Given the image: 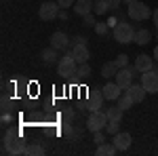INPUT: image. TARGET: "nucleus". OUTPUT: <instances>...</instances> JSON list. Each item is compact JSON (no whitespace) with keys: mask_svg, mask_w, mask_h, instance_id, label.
<instances>
[{"mask_svg":"<svg viewBox=\"0 0 158 156\" xmlns=\"http://www.w3.org/2000/svg\"><path fill=\"white\" fill-rule=\"evenodd\" d=\"M93 141H95V144H103V131H95V137H93Z\"/></svg>","mask_w":158,"mask_h":156,"instance_id":"2f4dec72","label":"nucleus"},{"mask_svg":"<svg viewBox=\"0 0 158 156\" xmlns=\"http://www.w3.org/2000/svg\"><path fill=\"white\" fill-rule=\"evenodd\" d=\"M116 103H118V106H120L122 110H131L133 108V99H131V95H129V93H127V91H124V93H122L120 97H118V99H116Z\"/></svg>","mask_w":158,"mask_h":156,"instance_id":"412c9836","label":"nucleus"},{"mask_svg":"<svg viewBox=\"0 0 158 156\" xmlns=\"http://www.w3.org/2000/svg\"><path fill=\"white\" fill-rule=\"evenodd\" d=\"M152 19H154V23H156V27H158V9L152 13Z\"/></svg>","mask_w":158,"mask_h":156,"instance_id":"e433bc0d","label":"nucleus"},{"mask_svg":"<svg viewBox=\"0 0 158 156\" xmlns=\"http://www.w3.org/2000/svg\"><path fill=\"white\" fill-rule=\"evenodd\" d=\"M141 84L148 93H158V72L156 70H148L141 74Z\"/></svg>","mask_w":158,"mask_h":156,"instance_id":"6e6552de","label":"nucleus"},{"mask_svg":"<svg viewBox=\"0 0 158 156\" xmlns=\"http://www.w3.org/2000/svg\"><path fill=\"white\" fill-rule=\"evenodd\" d=\"M59 2H42L40 4V9H38V17L42 19V21H53V19H57L59 17Z\"/></svg>","mask_w":158,"mask_h":156,"instance_id":"39448f33","label":"nucleus"},{"mask_svg":"<svg viewBox=\"0 0 158 156\" xmlns=\"http://www.w3.org/2000/svg\"><path fill=\"white\" fill-rule=\"evenodd\" d=\"M101 91H103V97H106V101H116V99L122 95V93H120L122 89L118 86V82H116V80H114V82L103 84V89H101Z\"/></svg>","mask_w":158,"mask_h":156,"instance_id":"9b49d317","label":"nucleus"},{"mask_svg":"<svg viewBox=\"0 0 158 156\" xmlns=\"http://www.w3.org/2000/svg\"><path fill=\"white\" fill-rule=\"evenodd\" d=\"M103 131L108 133V135H116V133L120 131V120H108V124H106Z\"/></svg>","mask_w":158,"mask_h":156,"instance_id":"393cba45","label":"nucleus"},{"mask_svg":"<svg viewBox=\"0 0 158 156\" xmlns=\"http://www.w3.org/2000/svg\"><path fill=\"white\" fill-rule=\"evenodd\" d=\"M135 72H137V68H131V65H127V68H120L118 70V74L114 76V80L118 82V86H120L122 91H127L131 84H133V76H135Z\"/></svg>","mask_w":158,"mask_h":156,"instance_id":"423d86ee","label":"nucleus"},{"mask_svg":"<svg viewBox=\"0 0 158 156\" xmlns=\"http://www.w3.org/2000/svg\"><path fill=\"white\" fill-rule=\"evenodd\" d=\"M68 44H70V38H68L65 32H55V34L51 36V47L57 48V51H65Z\"/></svg>","mask_w":158,"mask_h":156,"instance_id":"f8f14e48","label":"nucleus"},{"mask_svg":"<svg viewBox=\"0 0 158 156\" xmlns=\"http://www.w3.org/2000/svg\"><path fill=\"white\" fill-rule=\"evenodd\" d=\"M59 116H61V122H72L76 114H74V110H72V108H63Z\"/></svg>","mask_w":158,"mask_h":156,"instance_id":"cd10ccee","label":"nucleus"},{"mask_svg":"<svg viewBox=\"0 0 158 156\" xmlns=\"http://www.w3.org/2000/svg\"><path fill=\"white\" fill-rule=\"evenodd\" d=\"M150 40H152V32H150V30H137V32H135V42H137L139 47H146Z\"/></svg>","mask_w":158,"mask_h":156,"instance_id":"f3484780","label":"nucleus"},{"mask_svg":"<svg viewBox=\"0 0 158 156\" xmlns=\"http://www.w3.org/2000/svg\"><path fill=\"white\" fill-rule=\"evenodd\" d=\"M25 148H27L25 139L21 137V135H17V137H15V139H13V141H11L9 145H6V148H2V154L19 156V154H25Z\"/></svg>","mask_w":158,"mask_h":156,"instance_id":"1a4fd4ad","label":"nucleus"},{"mask_svg":"<svg viewBox=\"0 0 158 156\" xmlns=\"http://www.w3.org/2000/svg\"><path fill=\"white\" fill-rule=\"evenodd\" d=\"M74 44H86V38L85 36H76L74 38V42H72V47Z\"/></svg>","mask_w":158,"mask_h":156,"instance_id":"72a5a7b5","label":"nucleus"},{"mask_svg":"<svg viewBox=\"0 0 158 156\" xmlns=\"http://www.w3.org/2000/svg\"><path fill=\"white\" fill-rule=\"evenodd\" d=\"M135 68H137V72H148V70H154V59L152 57H148V55H137V59H135Z\"/></svg>","mask_w":158,"mask_h":156,"instance_id":"dca6fc26","label":"nucleus"},{"mask_svg":"<svg viewBox=\"0 0 158 156\" xmlns=\"http://www.w3.org/2000/svg\"><path fill=\"white\" fill-rule=\"evenodd\" d=\"M127 93L131 95V99H133L135 103H141L143 99H146V89H143V84H131L129 89H127Z\"/></svg>","mask_w":158,"mask_h":156,"instance_id":"2eb2a0df","label":"nucleus"},{"mask_svg":"<svg viewBox=\"0 0 158 156\" xmlns=\"http://www.w3.org/2000/svg\"><path fill=\"white\" fill-rule=\"evenodd\" d=\"M154 59H156V61H158V47H156V48H154Z\"/></svg>","mask_w":158,"mask_h":156,"instance_id":"58836bf2","label":"nucleus"},{"mask_svg":"<svg viewBox=\"0 0 158 156\" xmlns=\"http://www.w3.org/2000/svg\"><path fill=\"white\" fill-rule=\"evenodd\" d=\"M118 23H120V21H118V19H114V17H110V19H108V25H110V27H116Z\"/></svg>","mask_w":158,"mask_h":156,"instance_id":"f704fd0d","label":"nucleus"},{"mask_svg":"<svg viewBox=\"0 0 158 156\" xmlns=\"http://www.w3.org/2000/svg\"><path fill=\"white\" fill-rule=\"evenodd\" d=\"M156 38H158V36H156Z\"/></svg>","mask_w":158,"mask_h":156,"instance_id":"a19ab883","label":"nucleus"},{"mask_svg":"<svg viewBox=\"0 0 158 156\" xmlns=\"http://www.w3.org/2000/svg\"><path fill=\"white\" fill-rule=\"evenodd\" d=\"M122 112H124V110H122L118 103L106 110V114H108V118H110V120H120V118H122Z\"/></svg>","mask_w":158,"mask_h":156,"instance_id":"5701e85b","label":"nucleus"},{"mask_svg":"<svg viewBox=\"0 0 158 156\" xmlns=\"http://www.w3.org/2000/svg\"><path fill=\"white\" fill-rule=\"evenodd\" d=\"M108 114L106 112H101V110H97V112H89V118H86V131L95 133V131H103L106 129V124H108Z\"/></svg>","mask_w":158,"mask_h":156,"instance_id":"f257e3e1","label":"nucleus"},{"mask_svg":"<svg viewBox=\"0 0 158 156\" xmlns=\"http://www.w3.org/2000/svg\"><path fill=\"white\" fill-rule=\"evenodd\" d=\"M108 21H106V23H101V21H97V23H95V32H97L99 36H106V34H108Z\"/></svg>","mask_w":158,"mask_h":156,"instance_id":"c85d7f7f","label":"nucleus"},{"mask_svg":"<svg viewBox=\"0 0 158 156\" xmlns=\"http://www.w3.org/2000/svg\"><path fill=\"white\" fill-rule=\"evenodd\" d=\"M57 53H59L57 48L49 47V48H44V51H42V55H40V57H42V61H44L47 65H53V63L57 61Z\"/></svg>","mask_w":158,"mask_h":156,"instance_id":"6ab92c4d","label":"nucleus"},{"mask_svg":"<svg viewBox=\"0 0 158 156\" xmlns=\"http://www.w3.org/2000/svg\"><path fill=\"white\" fill-rule=\"evenodd\" d=\"M82 19H85V25H86V27H95V23H97V21H95V17H93V13L85 15Z\"/></svg>","mask_w":158,"mask_h":156,"instance_id":"7c9ffc66","label":"nucleus"},{"mask_svg":"<svg viewBox=\"0 0 158 156\" xmlns=\"http://www.w3.org/2000/svg\"><path fill=\"white\" fill-rule=\"evenodd\" d=\"M76 76H78V78H89V76H91V65H89V63H80L78 70H76Z\"/></svg>","mask_w":158,"mask_h":156,"instance_id":"a878e982","label":"nucleus"},{"mask_svg":"<svg viewBox=\"0 0 158 156\" xmlns=\"http://www.w3.org/2000/svg\"><path fill=\"white\" fill-rule=\"evenodd\" d=\"M108 11H110L108 0H95V6H93V13H95V15H106Z\"/></svg>","mask_w":158,"mask_h":156,"instance_id":"4be33fe9","label":"nucleus"},{"mask_svg":"<svg viewBox=\"0 0 158 156\" xmlns=\"http://www.w3.org/2000/svg\"><path fill=\"white\" fill-rule=\"evenodd\" d=\"M116 152H118V148L114 144H106L103 141V144L97 145V156H114Z\"/></svg>","mask_w":158,"mask_h":156,"instance_id":"aec40b11","label":"nucleus"},{"mask_svg":"<svg viewBox=\"0 0 158 156\" xmlns=\"http://www.w3.org/2000/svg\"><path fill=\"white\" fill-rule=\"evenodd\" d=\"M116 74H118L116 61H108V63L101 65V76H103V78H112V76H116Z\"/></svg>","mask_w":158,"mask_h":156,"instance_id":"a211bd4d","label":"nucleus"},{"mask_svg":"<svg viewBox=\"0 0 158 156\" xmlns=\"http://www.w3.org/2000/svg\"><path fill=\"white\" fill-rule=\"evenodd\" d=\"M135 32L131 23H118L114 27V38L120 42V44H129V42H135Z\"/></svg>","mask_w":158,"mask_h":156,"instance_id":"20e7f679","label":"nucleus"},{"mask_svg":"<svg viewBox=\"0 0 158 156\" xmlns=\"http://www.w3.org/2000/svg\"><path fill=\"white\" fill-rule=\"evenodd\" d=\"M72 57L76 59V63L80 65V63H86L89 61V57H91V51H89V47L86 44H74L72 47Z\"/></svg>","mask_w":158,"mask_h":156,"instance_id":"9d476101","label":"nucleus"},{"mask_svg":"<svg viewBox=\"0 0 158 156\" xmlns=\"http://www.w3.org/2000/svg\"><path fill=\"white\" fill-rule=\"evenodd\" d=\"M103 99H106V97H103V91H101V89H91L82 110H86V112H97V110L101 108V103H103Z\"/></svg>","mask_w":158,"mask_h":156,"instance_id":"0eeeda50","label":"nucleus"},{"mask_svg":"<svg viewBox=\"0 0 158 156\" xmlns=\"http://www.w3.org/2000/svg\"><path fill=\"white\" fill-rule=\"evenodd\" d=\"M76 70H78V63H76V59L72 57V53H68L65 57H61V59L57 61V72H59V76H63V78L76 76Z\"/></svg>","mask_w":158,"mask_h":156,"instance_id":"f03ea898","label":"nucleus"},{"mask_svg":"<svg viewBox=\"0 0 158 156\" xmlns=\"http://www.w3.org/2000/svg\"><path fill=\"white\" fill-rule=\"evenodd\" d=\"M44 154V148L40 144H30L25 148V156H42Z\"/></svg>","mask_w":158,"mask_h":156,"instance_id":"b1692460","label":"nucleus"},{"mask_svg":"<svg viewBox=\"0 0 158 156\" xmlns=\"http://www.w3.org/2000/svg\"><path fill=\"white\" fill-rule=\"evenodd\" d=\"M116 65H118V70H120V68H127V65H129V55H118V57H116Z\"/></svg>","mask_w":158,"mask_h":156,"instance_id":"c756f323","label":"nucleus"},{"mask_svg":"<svg viewBox=\"0 0 158 156\" xmlns=\"http://www.w3.org/2000/svg\"><path fill=\"white\" fill-rule=\"evenodd\" d=\"M131 141H133V137H131V133L118 131L116 135H114V145H116L118 150H127V148H131Z\"/></svg>","mask_w":158,"mask_h":156,"instance_id":"4468645a","label":"nucleus"},{"mask_svg":"<svg viewBox=\"0 0 158 156\" xmlns=\"http://www.w3.org/2000/svg\"><path fill=\"white\" fill-rule=\"evenodd\" d=\"M108 2H110V9H114V11H116L118 4H120V0H108Z\"/></svg>","mask_w":158,"mask_h":156,"instance_id":"c9c22d12","label":"nucleus"},{"mask_svg":"<svg viewBox=\"0 0 158 156\" xmlns=\"http://www.w3.org/2000/svg\"><path fill=\"white\" fill-rule=\"evenodd\" d=\"M129 17L133 19V21H146L148 17L152 15V11H150V6H148L146 2H139V0H135V2H131L129 4Z\"/></svg>","mask_w":158,"mask_h":156,"instance_id":"7ed1b4c3","label":"nucleus"},{"mask_svg":"<svg viewBox=\"0 0 158 156\" xmlns=\"http://www.w3.org/2000/svg\"><path fill=\"white\" fill-rule=\"evenodd\" d=\"M59 19H61V21H63V19H68V13H65V9H63V11H59Z\"/></svg>","mask_w":158,"mask_h":156,"instance_id":"4c0bfd02","label":"nucleus"},{"mask_svg":"<svg viewBox=\"0 0 158 156\" xmlns=\"http://www.w3.org/2000/svg\"><path fill=\"white\" fill-rule=\"evenodd\" d=\"M122 2H127V4H131V2H135V0H122Z\"/></svg>","mask_w":158,"mask_h":156,"instance_id":"ea45409f","label":"nucleus"},{"mask_svg":"<svg viewBox=\"0 0 158 156\" xmlns=\"http://www.w3.org/2000/svg\"><path fill=\"white\" fill-rule=\"evenodd\" d=\"M13 112V99L6 93L2 95V114H11Z\"/></svg>","mask_w":158,"mask_h":156,"instance_id":"bb28decb","label":"nucleus"},{"mask_svg":"<svg viewBox=\"0 0 158 156\" xmlns=\"http://www.w3.org/2000/svg\"><path fill=\"white\" fill-rule=\"evenodd\" d=\"M93 6H95V0H76L74 2V13L85 17L89 13H93Z\"/></svg>","mask_w":158,"mask_h":156,"instance_id":"ddd939ff","label":"nucleus"},{"mask_svg":"<svg viewBox=\"0 0 158 156\" xmlns=\"http://www.w3.org/2000/svg\"><path fill=\"white\" fill-rule=\"evenodd\" d=\"M57 2H59L61 9H68V6H74V2H76V0H57Z\"/></svg>","mask_w":158,"mask_h":156,"instance_id":"473e14b6","label":"nucleus"}]
</instances>
